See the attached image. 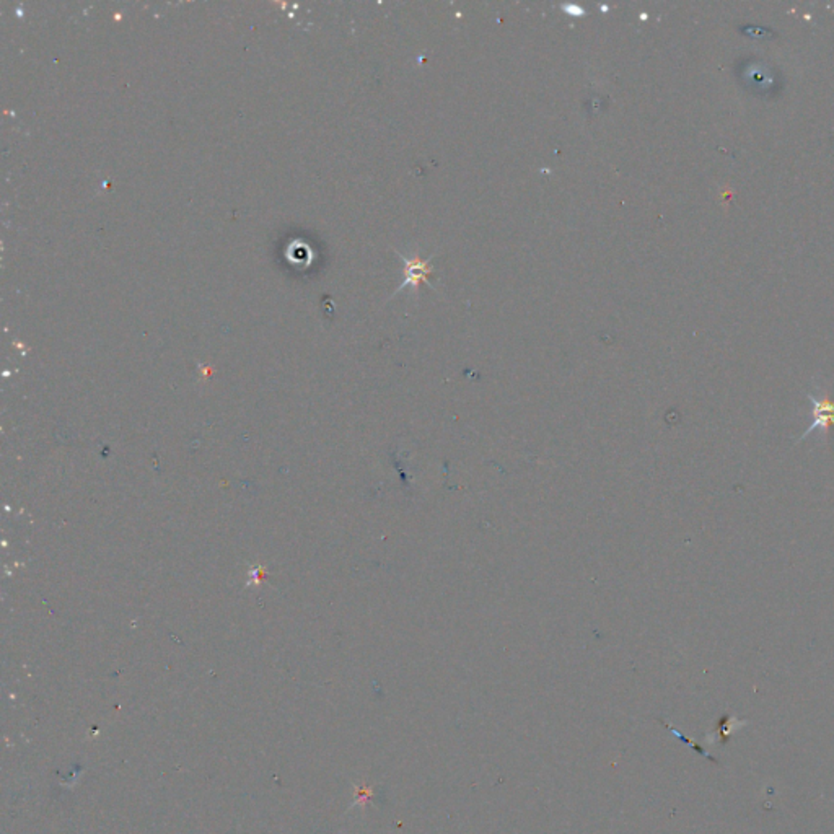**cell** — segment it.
Masks as SVG:
<instances>
[{"instance_id": "1", "label": "cell", "mask_w": 834, "mask_h": 834, "mask_svg": "<svg viewBox=\"0 0 834 834\" xmlns=\"http://www.w3.org/2000/svg\"><path fill=\"white\" fill-rule=\"evenodd\" d=\"M806 396H809L810 403L814 405V424L809 426V429L802 434L800 440L806 439V435L814 432L815 429H820L825 432V435H828V430L834 426V400H831L828 395L815 396L811 395V393H809Z\"/></svg>"}, {"instance_id": "2", "label": "cell", "mask_w": 834, "mask_h": 834, "mask_svg": "<svg viewBox=\"0 0 834 834\" xmlns=\"http://www.w3.org/2000/svg\"><path fill=\"white\" fill-rule=\"evenodd\" d=\"M405 259V282L401 284V287H398L396 292H400L403 289H406V287L411 285L414 292H417L419 285L422 282L430 285L429 282V278L434 274V269L427 259H422L419 254H414L412 258H403Z\"/></svg>"}]
</instances>
